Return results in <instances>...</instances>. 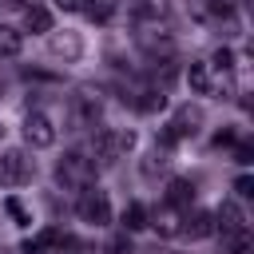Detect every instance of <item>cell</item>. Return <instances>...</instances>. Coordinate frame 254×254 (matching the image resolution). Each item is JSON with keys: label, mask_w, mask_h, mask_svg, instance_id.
<instances>
[{"label": "cell", "mask_w": 254, "mask_h": 254, "mask_svg": "<svg viewBox=\"0 0 254 254\" xmlns=\"http://www.w3.org/2000/svg\"><path fill=\"white\" fill-rule=\"evenodd\" d=\"M234 163H242V167H250V163H254V151H250L246 143H238V147H234Z\"/></svg>", "instance_id": "obj_24"}, {"label": "cell", "mask_w": 254, "mask_h": 254, "mask_svg": "<svg viewBox=\"0 0 254 254\" xmlns=\"http://www.w3.org/2000/svg\"><path fill=\"white\" fill-rule=\"evenodd\" d=\"M119 226H123V234L143 230V226H147V206H143V202H127V206H123V222H119Z\"/></svg>", "instance_id": "obj_17"}, {"label": "cell", "mask_w": 254, "mask_h": 254, "mask_svg": "<svg viewBox=\"0 0 254 254\" xmlns=\"http://www.w3.org/2000/svg\"><path fill=\"white\" fill-rule=\"evenodd\" d=\"M56 183L67 187V190H87L95 183V159L87 151H67L56 163Z\"/></svg>", "instance_id": "obj_1"}, {"label": "cell", "mask_w": 254, "mask_h": 254, "mask_svg": "<svg viewBox=\"0 0 254 254\" xmlns=\"http://www.w3.org/2000/svg\"><path fill=\"white\" fill-rule=\"evenodd\" d=\"M163 202L171 210H190L194 206V183L190 179H171L167 190H163Z\"/></svg>", "instance_id": "obj_12"}, {"label": "cell", "mask_w": 254, "mask_h": 254, "mask_svg": "<svg viewBox=\"0 0 254 254\" xmlns=\"http://www.w3.org/2000/svg\"><path fill=\"white\" fill-rule=\"evenodd\" d=\"M187 83H190L194 95H210V64L190 60V67H187Z\"/></svg>", "instance_id": "obj_16"}, {"label": "cell", "mask_w": 254, "mask_h": 254, "mask_svg": "<svg viewBox=\"0 0 254 254\" xmlns=\"http://www.w3.org/2000/svg\"><path fill=\"white\" fill-rule=\"evenodd\" d=\"M103 254H131V234H115V238H107Z\"/></svg>", "instance_id": "obj_22"}, {"label": "cell", "mask_w": 254, "mask_h": 254, "mask_svg": "<svg viewBox=\"0 0 254 254\" xmlns=\"http://www.w3.org/2000/svg\"><path fill=\"white\" fill-rule=\"evenodd\" d=\"M48 52L56 56V60H64V64H75L79 56H83V40H79V32H48Z\"/></svg>", "instance_id": "obj_8"}, {"label": "cell", "mask_w": 254, "mask_h": 254, "mask_svg": "<svg viewBox=\"0 0 254 254\" xmlns=\"http://www.w3.org/2000/svg\"><path fill=\"white\" fill-rule=\"evenodd\" d=\"M222 250H226V254H250V230L222 234Z\"/></svg>", "instance_id": "obj_20"}, {"label": "cell", "mask_w": 254, "mask_h": 254, "mask_svg": "<svg viewBox=\"0 0 254 254\" xmlns=\"http://www.w3.org/2000/svg\"><path fill=\"white\" fill-rule=\"evenodd\" d=\"M131 147H135V135H131L127 127H99L95 139H91V159H99L103 167H111V163H119Z\"/></svg>", "instance_id": "obj_3"}, {"label": "cell", "mask_w": 254, "mask_h": 254, "mask_svg": "<svg viewBox=\"0 0 254 254\" xmlns=\"http://www.w3.org/2000/svg\"><path fill=\"white\" fill-rule=\"evenodd\" d=\"M24 32H52V12L44 8V4H28L24 8Z\"/></svg>", "instance_id": "obj_15"}, {"label": "cell", "mask_w": 254, "mask_h": 254, "mask_svg": "<svg viewBox=\"0 0 254 254\" xmlns=\"http://www.w3.org/2000/svg\"><path fill=\"white\" fill-rule=\"evenodd\" d=\"M147 226H155V234H163V238H175L179 234V210H171L163 202V206L147 210Z\"/></svg>", "instance_id": "obj_13"}, {"label": "cell", "mask_w": 254, "mask_h": 254, "mask_svg": "<svg viewBox=\"0 0 254 254\" xmlns=\"http://www.w3.org/2000/svg\"><path fill=\"white\" fill-rule=\"evenodd\" d=\"M135 40H139V48H147L155 60H159V56H163V60H171V52H175L171 28H167L163 20H139V32H135Z\"/></svg>", "instance_id": "obj_4"}, {"label": "cell", "mask_w": 254, "mask_h": 254, "mask_svg": "<svg viewBox=\"0 0 254 254\" xmlns=\"http://www.w3.org/2000/svg\"><path fill=\"white\" fill-rule=\"evenodd\" d=\"M24 143H28V147H36V151L56 143V123H52V115H48V111L32 107V111L24 115Z\"/></svg>", "instance_id": "obj_7"}, {"label": "cell", "mask_w": 254, "mask_h": 254, "mask_svg": "<svg viewBox=\"0 0 254 254\" xmlns=\"http://www.w3.org/2000/svg\"><path fill=\"white\" fill-rule=\"evenodd\" d=\"M167 131H171L175 139H194V135L202 131V107H190V103H183V107L171 115Z\"/></svg>", "instance_id": "obj_10"}, {"label": "cell", "mask_w": 254, "mask_h": 254, "mask_svg": "<svg viewBox=\"0 0 254 254\" xmlns=\"http://www.w3.org/2000/svg\"><path fill=\"white\" fill-rule=\"evenodd\" d=\"M167 163H171V159H167V151H159V147H155V151H147V155H143L139 171H143V179H155V175H163V171H167Z\"/></svg>", "instance_id": "obj_19"}, {"label": "cell", "mask_w": 254, "mask_h": 254, "mask_svg": "<svg viewBox=\"0 0 254 254\" xmlns=\"http://www.w3.org/2000/svg\"><path fill=\"white\" fill-rule=\"evenodd\" d=\"M222 143H234V131H218L214 135V147H222Z\"/></svg>", "instance_id": "obj_27"}, {"label": "cell", "mask_w": 254, "mask_h": 254, "mask_svg": "<svg viewBox=\"0 0 254 254\" xmlns=\"http://www.w3.org/2000/svg\"><path fill=\"white\" fill-rule=\"evenodd\" d=\"M60 8H67V12H87L91 8V0H56Z\"/></svg>", "instance_id": "obj_26"}, {"label": "cell", "mask_w": 254, "mask_h": 254, "mask_svg": "<svg viewBox=\"0 0 254 254\" xmlns=\"http://www.w3.org/2000/svg\"><path fill=\"white\" fill-rule=\"evenodd\" d=\"M99 115H103L99 91H91V87H75V91L67 95V127H71V131L99 127Z\"/></svg>", "instance_id": "obj_2"}, {"label": "cell", "mask_w": 254, "mask_h": 254, "mask_svg": "<svg viewBox=\"0 0 254 254\" xmlns=\"http://www.w3.org/2000/svg\"><path fill=\"white\" fill-rule=\"evenodd\" d=\"M32 159H28V151H20V147H8V151H0V187H24L28 179H32Z\"/></svg>", "instance_id": "obj_5"}, {"label": "cell", "mask_w": 254, "mask_h": 254, "mask_svg": "<svg viewBox=\"0 0 254 254\" xmlns=\"http://www.w3.org/2000/svg\"><path fill=\"white\" fill-rule=\"evenodd\" d=\"M179 234H187L190 242H198V238H210V234H214V210L190 206V210L179 218Z\"/></svg>", "instance_id": "obj_9"}, {"label": "cell", "mask_w": 254, "mask_h": 254, "mask_svg": "<svg viewBox=\"0 0 254 254\" xmlns=\"http://www.w3.org/2000/svg\"><path fill=\"white\" fill-rule=\"evenodd\" d=\"M214 230H222V234H234V230H250V222H246V210H242L234 198H222V206L214 210Z\"/></svg>", "instance_id": "obj_11"}, {"label": "cell", "mask_w": 254, "mask_h": 254, "mask_svg": "<svg viewBox=\"0 0 254 254\" xmlns=\"http://www.w3.org/2000/svg\"><path fill=\"white\" fill-rule=\"evenodd\" d=\"M4 210L12 214V222H16V226H32V214L24 210V202H20V198H8V202H4Z\"/></svg>", "instance_id": "obj_21"}, {"label": "cell", "mask_w": 254, "mask_h": 254, "mask_svg": "<svg viewBox=\"0 0 254 254\" xmlns=\"http://www.w3.org/2000/svg\"><path fill=\"white\" fill-rule=\"evenodd\" d=\"M234 190H238L242 198H250V194H254V179H250V175H238V183H234Z\"/></svg>", "instance_id": "obj_25"}, {"label": "cell", "mask_w": 254, "mask_h": 254, "mask_svg": "<svg viewBox=\"0 0 254 254\" xmlns=\"http://www.w3.org/2000/svg\"><path fill=\"white\" fill-rule=\"evenodd\" d=\"M75 214L83 218V222H91V226H107L111 222V198H107V190H79V202H75Z\"/></svg>", "instance_id": "obj_6"}, {"label": "cell", "mask_w": 254, "mask_h": 254, "mask_svg": "<svg viewBox=\"0 0 254 254\" xmlns=\"http://www.w3.org/2000/svg\"><path fill=\"white\" fill-rule=\"evenodd\" d=\"M0 131H4V127H0Z\"/></svg>", "instance_id": "obj_28"}, {"label": "cell", "mask_w": 254, "mask_h": 254, "mask_svg": "<svg viewBox=\"0 0 254 254\" xmlns=\"http://www.w3.org/2000/svg\"><path fill=\"white\" fill-rule=\"evenodd\" d=\"M20 48H24V36H20L16 28H8V24H0V60L20 56Z\"/></svg>", "instance_id": "obj_18"}, {"label": "cell", "mask_w": 254, "mask_h": 254, "mask_svg": "<svg viewBox=\"0 0 254 254\" xmlns=\"http://www.w3.org/2000/svg\"><path fill=\"white\" fill-rule=\"evenodd\" d=\"M210 64H214V67H218V71H234V52H230V48H218V52H214V60H210Z\"/></svg>", "instance_id": "obj_23"}, {"label": "cell", "mask_w": 254, "mask_h": 254, "mask_svg": "<svg viewBox=\"0 0 254 254\" xmlns=\"http://www.w3.org/2000/svg\"><path fill=\"white\" fill-rule=\"evenodd\" d=\"M131 103H135V111L151 115V111H163V107H167V91L155 87V83H147V87H139V91L131 95Z\"/></svg>", "instance_id": "obj_14"}]
</instances>
